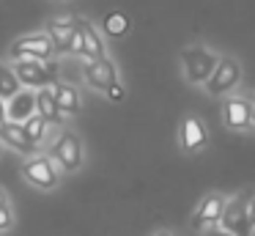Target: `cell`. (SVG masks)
I'll use <instances>...</instances> for the list:
<instances>
[{
  "label": "cell",
  "instance_id": "6da1fadb",
  "mask_svg": "<svg viewBox=\"0 0 255 236\" xmlns=\"http://www.w3.org/2000/svg\"><path fill=\"white\" fill-rule=\"evenodd\" d=\"M17 80L28 88H47L58 82V63L55 60H36V58H19L11 66Z\"/></svg>",
  "mask_w": 255,
  "mask_h": 236
},
{
  "label": "cell",
  "instance_id": "7a4b0ae2",
  "mask_svg": "<svg viewBox=\"0 0 255 236\" xmlns=\"http://www.w3.org/2000/svg\"><path fill=\"white\" fill-rule=\"evenodd\" d=\"M217 60L220 58H217L211 49L200 47V44L187 47L181 52V66H184V74H187L189 82H206L211 77V71H214Z\"/></svg>",
  "mask_w": 255,
  "mask_h": 236
},
{
  "label": "cell",
  "instance_id": "3957f363",
  "mask_svg": "<svg viewBox=\"0 0 255 236\" xmlns=\"http://www.w3.org/2000/svg\"><path fill=\"white\" fill-rule=\"evenodd\" d=\"M239 80H242V66H239V60L236 58H220L214 71H211V77L203 85L211 96H225L228 91H233L239 85Z\"/></svg>",
  "mask_w": 255,
  "mask_h": 236
},
{
  "label": "cell",
  "instance_id": "277c9868",
  "mask_svg": "<svg viewBox=\"0 0 255 236\" xmlns=\"http://www.w3.org/2000/svg\"><path fill=\"white\" fill-rule=\"evenodd\" d=\"M11 58H36V60H52L55 47H52V38L47 33H28V36L17 38L8 49Z\"/></svg>",
  "mask_w": 255,
  "mask_h": 236
},
{
  "label": "cell",
  "instance_id": "5b68a950",
  "mask_svg": "<svg viewBox=\"0 0 255 236\" xmlns=\"http://www.w3.org/2000/svg\"><path fill=\"white\" fill-rule=\"evenodd\" d=\"M52 159L61 165L66 173H74V170L83 165V143L74 132H61L52 146Z\"/></svg>",
  "mask_w": 255,
  "mask_h": 236
},
{
  "label": "cell",
  "instance_id": "8992f818",
  "mask_svg": "<svg viewBox=\"0 0 255 236\" xmlns=\"http://www.w3.org/2000/svg\"><path fill=\"white\" fill-rule=\"evenodd\" d=\"M220 225L233 236H253V223H250V212H247V201L244 198H233V201H225V209H222Z\"/></svg>",
  "mask_w": 255,
  "mask_h": 236
},
{
  "label": "cell",
  "instance_id": "52a82bcc",
  "mask_svg": "<svg viewBox=\"0 0 255 236\" xmlns=\"http://www.w3.org/2000/svg\"><path fill=\"white\" fill-rule=\"evenodd\" d=\"M83 77L94 91H107L110 85L118 82V69H116V63L105 55V58L88 60V63L83 66Z\"/></svg>",
  "mask_w": 255,
  "mask_h": 236
},
{
  "label": "cell",
  "instance_id": "ba28073f",
  "mask_svg": "<svg viewBox=\"0 0 255 236\" xmlns=\"http://www.w3.org/2000/svg\"><path fill=\"white\" fill-rule=\"evenodd\" d=\"M22 176L39 190H52L58 184V170L50 157H33L22 165Z\"/></svg>",
  "mask_w": 255,
  "mask_h": 236
},
{
  "label": "cell",
  "instance_id": "9c48e42d",
  "mask_svg": "<svg viewBox=\"0 0 255 236\" xmlns=\"http://www.w3.org/2000/svg\"><path fill=\"white\" fill-rule=\"evenodd\" d=\"M178 140H181V148L187 154H198L200 148H206L209 143V132H206V124L198 118V115H187L178 126Z\"/></svg>",
  "mask_w": 255,
  "mask_h": 236
},
{
  "label": "cell",
  "instance_id": "30bf717a",
  "mask_svg": "<svg viewBox=\"0 0 255 236\" xmlns=\"http://www.w3.org/2000/svg\"><path fill=\"white\" fill-rule=\"evenodd\" d=\"M47 36L52 38L55 55L72 52L74 38H77V19H72V16H63V19H50V22H47Z\"/></svg>",
  "mask_w": 255,
  "mask_h": 236
},
{
  "label": "cell",
  "instance_id": "8fae6325",
  "mask_svg": "<svg viewBox=\"0 0 255 236\" xmlns=\"http://www.w3.org/2000/svg\"><path fill=\"white\" fill-rule=\"evenodd\" d=\"M222 121H225L228 129H250L253 126V118H250V107L244 96H228L222 102Z\"/></svg>",
  "mask_w": 255,
  "mask_h": 236
},
{
  "label": "cell",
  "instance_id": "7c38bea8",
  "mask_svg": "<svg viewBox=\"0 0 255 236\" xmlns=\"http://www.w3.org/2000/svg\"><path fill=\"white\" fill-rule=\"evenodd\" d=\"M77 30H80V36H83V52L80 55H85L88 60L105 58L107 49H105V38L99 36V30L85 19H77Z\"/></svg>",
  "mask_w": 255,
  "mask_h": 236
},
{
  "label": "cell",
  "instance_id": "4fadbf2b",
  "mask_svg": "<svg viewBox=\"0 0 255 236\" xmlns=\"http://www.w3.org/2000/svg\"><path fill=\"white\" fill-rule=\"evenodd\" d=\"M222 209H225V198L222 195H206L198 206V214L192 217L195 228H203V225H217L222 217Z\"/></svg>",
  "mask_w": 255,
  "mask_h": 236
},
{
  "label": "cell",
  "instance_id": "5bb4252c",
  "mask_svg": "<svg viewBox=\"0 0 255 236\" xmlns=\"http://www.w3.org/2000/svg\"><path fill=\"white\" fill-rule=\"evenodd\" d=\"M6 110H8V121H19V124H22L28 115L36 113V93L33 91H22V88H19V91L8 99Z\"/></svg>",
  "mask_w": 255,
  "mask_h": 236
},
{
  "label": "cell",
  "instance_id": "9a60e30c",
  "mask_svg": "<svg viewBox=\"0 0 255 236\" xmlns=\"http://www.w3.org/2000/svg\"><path fill=\"white\" fill-rule=\"evenodd\" d=\"M0 140L6 143L8 148H14V151H22V154H33L36 146L28 140V135H25L22 124L19 121H6V126L0 129Z\"/></svg>",
  "mask_w": 255,
  "mask_h": 236
},
{
  "label": "cell",
  "instance_id": "2e32d148",
  "mask_svg": "<svg viewBox=\"0 0 255 236\" xmlns=\"http://www.w3.org/2000/svg\"><path fill=\"white\" fill-rule=\"evenodd\" d=\"M52 93H55V102H58V107H61L63 115H77L80 110H83L80 91L72 82H55V85H52Z\"/></svg>",
  "mask_w": 255,
  "mask_h": 236
},
{
  "label": "cell",
  "instance_id": "e0dca14e",
  "mask_svg": "<svg viewBox=\"0 0 255 236\" xmlns=\"http://www.w3.org/2000/svg\"><path fill=\"white\" fill-rule=\"evenodd\" d=\"M36 113H39L47 124H61L63 121V113H61V107H58V102H55L52 85L36 91Z\"/></svg>",
  "mask_w": 255,
  "mask_h": 236
},
{
  "label": "cell",
  "instance_id": "ac0fdd59",
  "mask_svg": "<svg viewBox=\"0 0 255 236\" xmlns=\"http://www.w3.org/2000/svg\"><path fill=\"white\" fill-rule=\"evenodd\" d=\"M132 27V19H129L124 11H110V14L102 19V33L110 38H121L127 36V30Z\"/></svg>",
  "mask_w": 255,
  "mask_h": 236
},
{
  "label": "cell",
  "instance_id": "d6986e66",
  "mask_svg": "<svg viewBox=\"0 0 255 236\" xmlns=\"http://www.w3.org/2000/svg\"><path fill=\"white\" fill-rule=\"evenodd\" d=\"M19 88H22V82L17 80L14 69H11V66H6V63H0V99H3V102H8V99L19 91Z\"/></svg>",
  "mask_w": 255,
  "mask_h": 236
},
{
  "label": "cell",
  "instance_id": "ffe728a7",
  "mask_svg": "<svg viewBox=\"0 0 255 236\" xmlns=\"http://www.w3.org/2000/svg\"><path fill=\"white\" fill-rule=\"evenodd\" d=\"M22 129H25V135H28V140L33 143V146H39V143L44 140V132H47V121L41 118L39 113H33V115H28V118L22 121Z\"/></svg>",
  "mask_w": 255,
  "mask_h": 236
},
{
  "label": "cell",
  "instance_id": "44dd1931",
  "mask_svg": "<svg viewBox=\"0 0 255 236\" xmlns=\"http://www.w3.org/2000/svg\"><path fill=\"white\" fill-rule=\"evenodd\" d=\"M11 225H14L11 206H8V203H0V234H3V231H8Z\"/></svg>",
  "mask_w": 255,
  "mask_h": 236
},
{
  "label": "cell",
  "instance_id": "7402d4cb",
  "mask_svg": "<svg viewBox=\"0 0 255 236\" xmlns=\"http://www.w3.org/2000/svg\"><path fill=\"white\" fill-rule=\"evenodd\" d=\"M105 93H107V99H110V102H124V96H127V91H124V85H121V82L110 85Z\"/></svg>",
  "mask_w": 255,
  "mask_h": 236
},
{
  "label": "cell",
  "instance_id": "603a6c76",
  "mask_svg": "<svg viewBox=\"0 0 255 236\" xmlns=\"http://www.w3.org/2000/svg\"><path fill=\"white\" fill-rule=\"evenodd\" d=\"M6 121H8V110H6V102L0 99V129L6 126Z\"/></svg>",
  "mask_w": 255,
  "mask_h": 236
},
{
  "label": "cell",
  "instance_id": "cb8c5ba5",
  "mask_svg": "<svg viewBox=\"0 0 255 236\" xmlns=\"http://www.w3.org/2000/svg\"><path fill=\"white\" fill-rule=\"evenodd\" d=\"M247 99V107H250V118H253V126H255V96H244Z\"/></svg>",
  "mask_w": 255,
  "mask_h": 236
},
{
  "label": "cell",
  "instance_id": "d4e9b609",
  "mask_svg": "<svg viewBox=\"0 0 255 236\" xmlns=\"http://www.w3.org/2000/svg\"><path fill=\"white\" fill-rule=\"evenodd\" d=\"M206 236H233V234H228L225 228H211V231H209V234H206Z\"/></svg>",
  "mask_w": 255,
  "mask_h": 236
},
{
  "label": "cell",
  "instance_id": "484cf974",
  "mask_svg": "<svg viewBox=\"0 0 255 236\" xmlns=\"http://www.w3.org/2000/svg\"><path fill=\"white\" fill-rule=\"evenodd\" d=\"M247 212H250V223L255 225V198H253V201L247 203Z\"/></svg>",
  "mask_w": 255,
  "mask_h": 236
},
{
  "label": "cell",
  "instance_id": "4316f807",
  "mask_svg": "<svg viewBox=\"0 0 255 236\" xmlns=\"http://www.w3.org/2000/svg\"><path fill=\"white\" fill-rule=\"evenodd\" d=\"M0 203H8L6 201V192H3V190H0Z\"/></svg>",
  "mask_w": 255,
  "mask_h": 236
},
{
  "label": "cell",
  "instance_id": "83f0119b",
  "mask_svg": "<svg viewBox=\"0 0 255 236\" xmlns=\"http://www.w3.org/2000/svg\"><path fill=\"white\" fill-rule=\"evenodd\" d=\"M156 236H170V234H156Z\"/></svg>",
  "mask_w": 255,
  "mask_h": 236
}]
</instances>
